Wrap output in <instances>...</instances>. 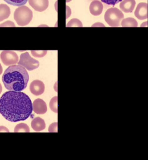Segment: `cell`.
Instances as JSON below:
<instances>
[{"instance_id":"cell-1","label":"cell","mask_w":148,"mask_h":160,"mask_svg":"<svg viewBox=\"0 0 148 160\" xmlns=\"http://www.w3.org/2000/svg\"><path fill=\"white\" fill-rule=\"evenodd\" d=\"M32 112L33 104L30 98L21 91H7L0 98V113L8 121H24Z\"/></svg>"},{"instance_id":"cell-2","label":"cell","mask_w":148,"mask_h":160,"mask_svg":"<svg viewBox=\"0 0 148 160\" xmlns=\"http://www.w3.org/2000/svg\"><path fill=\"white\" fill-rule=\"evenodd\" d=\"M29 75L26 69L20 65H9L2 75V82L8 91H21L27 87Z\"/></svg>"},{"instance_id":"cell-3","label":"cell","mask_w":148,"mask_h":160,"mask_svg":"<svg viewBox=\"0 0 148 160\" xmlns=\"http://www.w3.org/2000/svg\"><path fill=\"white\" fill-rule=\"evenodd\" d=\"M13 16L19 26H25L33 18V11L25 6H21L14 11Z\"/></svg>"},{"instance_id":"cell-4","label":"cell","mask_w":148,"mask_h":160,"mask_svg":"<svg viewBox=\"0 0 148 160\" xmlns=\"http://www.w3.org/2000/svg\"><path fill=\"white\" fill-rule=\"evenodd\" d=\"M124 18L123 12L117 8H110L104 14V20L111 27H119Z\"/></svg>"},{"instance_id":"cell-5","label":"cell","mask_w":148,"mask_h":160,"mask_svg":"<svg viewBox=\"0 0 148 160\" xmlns=\"http://www.w3.org/2000/svg\"><path fill=\"white\" fill-rule=\"evenodd\" d=\"M18 65H21L28 70L32 71L39 68L40 62L37 60L33 58L28 52H25L20 56Z\"/></svg>"},{"instance_id":"cell-6","label":"cell","mask_w":148,"mask_h":160,"mask_svg":"<svg viewBox=\"0 0 148 160\" xmlns=\"http://www.w3.org/2000/svg\"><path fill=\"white\" fill-rule=\"evenodd\" d=\"M2 62L5 65H16L18 62V56L16 52L13 51H3L0 54Z\"/></svg>"},{"instance_id":"cell-7","label":"cell","mask_w":148,"mask_h":160,"mask_svg":"<svg viewBox=\"0 0 148 160\" xmlns=\"http://www.w3.org/2000/svg\"><path fill=\"white\" fill-rule=\"evenodd\" d=\"M45 89V84L40 80H34L30 85V92L35 96H40L44 93Z\"/></svg>"},{"instance_id":"cell-8","label":"cell","mask_w":148,"mask_h":160,"mask_svg":"<svg viewBox=\"0 0 148 160\" xmlns=\"http://www.w3.org/2000/svg\"><path fill=\"white\" fill-rule=\"evenodd\" d=\"M135 16L139 20H145L148 18V4L147 3L142 2L138 4L135 11Z\"/></svg>"},{"instance_id":"cell-9","label":"cell","mask_w":148,"mask_h":160,"mask_svg":"<svg viewBox=\"0 0 148 160\" xmlns=\"http://www.w3.org/2000/svg\"><path fill=\"white\" fill-rule=\"evenodd\" d=\"M33 110L38 115H44L47 112V104L43 100L38 98L33 101Z\"/></svg>"},{"instance_id":"cell-10","label":"cell","mask_w":148,"mask_h":160,"mask_svg":"<svg viewBox=\"0 0 148 160\" xmlns=\"http://www.w3.org/2000/svg\"><path fill=\"white\" fill-rule=\"evenodd\" d=\"M30 6L39 12L46 10L49 6V0H28Z\"/></svg>"},{"instance_id":"cell-11","label":"cell","mask_w":148,"mask_h":160,"mask_svg":"<svg viewBox=\"0 0 148 160\" xmlns=\"http://www.w3.org/2000/svg\"><path fill=\"white\" fill-rule=\"evenodd\" d=\"M103 4H102L100 1L98 0H94L90 5V11L93 16H99L102 13L103 11Z\"/></svg>"},{"instance_id":"cell-12","label":"cell","mask_w":148,"mask_h":160,"mask_svg":"<svg viewBox=\"0 0 148 160\" xmlns=\"http://www.w3.org/2000/svg\"><path fill=\"white\" fill-rule=\"evenodd\" d=\"M135 0H122L120 4L121 9L126 13H131L135 6Z\"/></svg>"},{"instance_id":"cell-13","label":"cell","mask_w":148,"mask_h":160,"mask_svg":"<svg viewBox=\"0 0 148 160\" xmlns=\"http://www.w3.org/2000/svg\"><path fill=\"white\" fill-rule=\"evenodd\" d=\"M31 127H32L33 129L35 131H41L44 130L45 127H46V124L44 119H42L40 118H36L33 119L31 122Z\"/></svg>"},{"instance_id":"cell-14","label":"cell","mask_w":148,"mask_h":160,"mask_svg":"<svg viewBox=\"0 0 148 160\" xmlns=\"http://www.w3.org/2000/svg\"><path fill=\"white\" fill-rule=\"evenodd\" d=\"M11 14L10 8L4 4H0V22L8 18Z\"/></svg>"},{"instance_id":"cell-15","label":"cell","mask_w":148,"mask_h":160,"mask_svg":"<svg viewBox=\"0 0 148 160\" xmlns=\"http://www.w3.org/2000/svg\"><path fill=\"white\" fill-rule=\"evenodd\" d=\"M122 27H138V22L133 18H127L123 19L121 21Z\"/></svg>"},{"instance_id":"cell-16","label":"cell","mask_w":148,"mask_h":160,"mask_svg":"<svg viewBox=\"0 0 148 160\" xmlns=\"http://www.w3.org/2000/svg\"><path fill=\"white\" fill-rule=\"evenodd\" d=\"M14 132L15 133H19V132H30L29 127L24 123H21V124H18L16 126L15 128H14Z\"/></svg>"},{"instance_id":"cell-17","label":"cell","mask_w":148,"mask_h":160,"mask_svg":"<svg viewBox=\"0 0 148 160\" xmlns=\"http://www.w3.org/2000/svg\"><path fill=\"white\" fill-rule=\"evenodd\" d=\"M50 109L54 112L57 113L58 112V97L55 96L51 99L50 102Z\"/></svg>"},{"instance_id":"cell-18","label":"cell","mask_w":148,"mask_h":160,"mask_svg":"<svg viewBox=\"0 0 148 160\" xmlns=\"http://www.w3.org/2000/svg\"><path fill=\"white\" fill-rule=\"evenodd\" d=\"M7 4L12 6H17V7H21L24 6L28 2V0H4Z\"/></svg>"},{"instance_id":"cell-19","label":"cell","mask_w":148,"mask_h":160,"mask_svg":"<svg viewBox=\"0 0 148 160\" xmlns=\"http://www.w3.org/2000/svg\"><path fill=\"white\" fill-rule=\"evenodd\" d=\"M67 27H82V24L81 21H79L78 19L73 18L68 22L66 25Z\"/></svg>"},{"instance_id":"cell-20","label":"cell","mask_w":148,"mask_h":160,"mask_svg":"<svg viewBox=\"0 0 148 160\" xmlns=\"http://www.w3.org/2000/svg\"><path fill=\"white\" fill-rule=\"evenodd\" d=\"M47 53V51H31V53L34 57H36V58H42L45 55H46Z\"/></svg>"},{"instance_id":"cell-21","label":"cell","mask_w":148,"mask_h":160,"mask_svg":"<svg viewBox=\"0 0 148 160\" xmlns=\"http://www.w3.org/2000/svg\"><path fill=\"white\" fill-rule=\"evenodd\" d=\"M102 2L105 3L108 5H112V6H115L116 4L121 2L122 0H101Z\"/></svg>"},{"instance_id":"cell-22","label":"cell","mask_w":148,"mask_h":160,"mask_svg":"<svg viewBox=\"0 0 148 160\" xmlns=\"http://www.w3.org/2000/svg\"><path fill=\"white\" fill-rule=\"evenodd\" d=\"M57 122H55L51 124L49 127V132H57Z\"/></svg>"},{"instance_id":"cell-23","label":"cell","mask_w":148,"mask_h":160,"mask_svg":"<svg viewBox=\"0 0 148 160\" xmlns=\"http://www.w3.org/2000/svg\"><path fill=\"white\" fill-rule=\"evenodd\" d=\"M0 27H15V24L12 21H6L0 25Z\"/></svg>"},{"instance_id":"cell-24","label":"cell","mask_w":148,"mask_h":160,"mask_svg":"<svg viewBox=\"0 0 148 160\" xmlns=\"http://www.w3.org/2000/svg\"><path fill=\"white\" fill-rule=\"evenodd\" d=\"M0 132H9L8 128L5 127H3V126H1L0 127Z\"/></svg>"},{"instance_id":"cell-25","label":"cell","mask_w":148,"mask_h":160,"mask_svg":"<svg viewBox=\"0 0 148 160\" xmlns=\"http://www.w3.org/2000/svg\"><path fill=\"white\" fill-rule=\"evenodd\" d=\"M71 8L68 7V6H66V18H69V16L71 15Z\"/></svg>"},{"instance_id":"cell-26","label":"cell","mask_w":148,"mask_h":160,"mask_svg":"<svg viewBox=\"0 0 148 160\" xmlns=\"http://www.w3.org/2000/svg\"><path fill=\"white\" fill-rule=\"evenodd\" d=\"M2 71H3V69H2V67L1 65V63H0V75L2 73Z\"/></svg>"},{"instance_id":"cell-27","label":"cell","mask_w":148,"mask_h":160,"mask_svg":"<svg viewBox=\"0 0 148 160\" xmlns=\"http://www.w3.org/2000/svg\"><path fill=\"white\" fill-rule=\"evenodd\" d=\"M2 85H1V84H0V94H1V93H2Z\"/></svg>"},{"instance_id":"cell-28","label":"cell","mask_w":148,"mask_h":160,"mask_svg":"<svg viewBox=\"0 0 148 160\" xmlns=\"http://www.w3.org/2000/svg\"><path fill=\"white\" fill-rule=\"evenodd\" d=\"M66 2H70L71 0H66Z\"/></svg>"}]
</instances>
